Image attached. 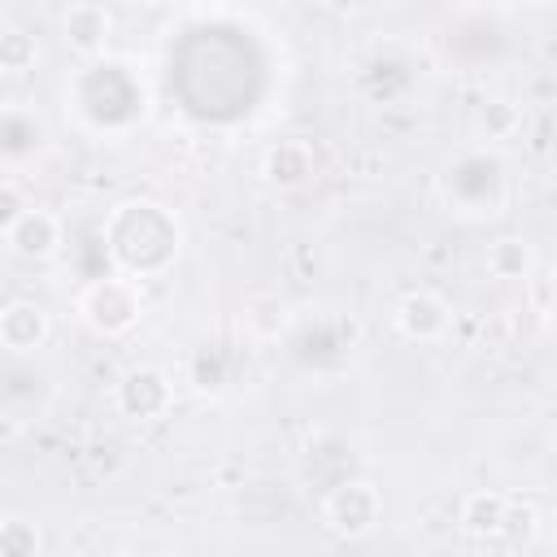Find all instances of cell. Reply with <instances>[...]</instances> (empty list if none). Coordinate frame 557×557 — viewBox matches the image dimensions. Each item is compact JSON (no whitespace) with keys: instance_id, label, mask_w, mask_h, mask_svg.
<instances>
[{"instance_id":"6da1fadb","label":"cell","mask_w":557,"mask_h":557,"mask_svg":"<svg viewBox=\"0 0 557 557\" xmlns=\"http://www.w3.org/2000/svg\"><path fill=\"white\" fill-rule=\"evenodd\" d=\"M104 235H109L113 261L122 265L117 274H126V278L161 274L178 257V244H183L178 218L157 200H122L109 213Z\"/></svg>"},{"instance_id":"7a4b0ae2","label":"cell","mask_w":557,"mask_h":557,"mask_svg":"<svg viewBox=\"0 0 557 557\" xmlns=\"http://www.w3.org/2000/svg\"><path fill=\"white\" fill-rule=\"evenodd\" d=\"M78 318L87 331L104 335V339H117L126 335L139 313H144V283L139 278H126V274H104V278H91L78 300H74Z\"/></svg>"},{"instance_id":"3957f363","label":"cell","mask_w":557,"mask_h":557,"mask_svg":"<svg viewBox=\"0 0 557 557\" xmlns=\"http://www.w3.org/2000/svg\"><path fill=\"white\" fill-rule=\"evenodd\" d=\"M322 522L339 540H366L383 522V492L374 479H339L322 496Z\"/></svg>"},{"instance_id":"277c9868","label":"cell","mask_w":557,"mask_h":557,"mask_svg":"<svg viewBox=\"0 0 557 557\" xmlns=\"http://www.w3.org/2000/svg\"><path fill=\"white\" fill-rule=\"evenodd\" d=\"M113 405L131 422H157L174 409V383L157 366H131L113 387Z\"/></svg>"},{"instance_id":"5b68a950","label":"cell","mask_w":557,"mask_h":557,"mask_svg":"<svg viewBox=\"0 0 557 557\" xmlns=\"http://www.w3.org/2000/svg\"><path fill=\"white\" fill-rule=\"evenodd\" d=\"M392 322H396V331H400L405 339H413V344H435V339L448 335L453 309H448V300H444L440 292L413 287V292H405V296L392 305Z\"/></svg>"},{"instance_id":"8992f818","label":"cell","mask_w":557,"mask_h":557,"mask_svg":"<svg viewBox=\"0 0 557 557\" xmlns=\"http://www.w3.org/2000/svg\"><path fill=\"white\" fill-rule=\"evenodd\" d=\"M52 335V318L44 305L35 300H4L0 305V348L13 357H30L48 344Z\"/></svg>"},{"instance_id":"52a82bcc","label":"cell","mask_w":557,"mask_h":557,"mask_svg":"<svg viewBox=\"0 0 557 557\" xmlns=\"http://www.w3.org/2000/svg\"><path fill=\"white\" fill-rule=\"evenodd\" d=\"M4 248L22 261H48L61 248V218L52 209H26L9 231H4Z\"/></svg>"},{"instance_id":"ba28073f","label":"cell","mask_w":557,"mask_h":557,"mask_svg":"<svg viewBox=\"0 0 557 557\" xmlns=\"http://www.w3.org/2000/svg\"><path fill=\"white\" fill-rule=\"evenodd\" d=\"M109 35H113V13H109L104 4L78 0V4H70V9H61V39H65L78 57L104 52Z\"/></svg>"},{"instance_id":"9c48e42d","label":"cell","mask_w":557,"mask_h":557,"mask_svg":"<svg viewBox=\"0 0 557 557\" xmlns=\"http://www.w3.org/2000/svg\"><path fill=\"white\" fill-rule=\"evenodd\" d=\"M261 174H265L270 187L292 191V187L309 183V174H313V148H309L305 139H278V144L265 148V157H261Z\"/></svg>"},{"instance_id":"30bf717a","label":"cell","mask_w":557,"mask_h":557,"mask_svg":"<svg viewBox=\"0 0 557 557\" xmlns=\"http://www.w3.org/2000/svg\"><path fill=\"white\" fill-rule=\"evenodd\" d=\"M505 509H509V496L496 492V487H474L461 496L457 505V527L470 535V540H496L500 527H505Z\"/></svg>"},{"instance_id":"8fae6325","label":"cell","mask_w":557,"mask_h":557,"mask_svg":"<svg viewBox=\"0 0 557 557\" xmlns=\"http://www.w3.org/2000/svg\"><path fill=\"white\" fill-rule=\"evenodd\" d=\"M540 270V252L522 235H500L487 244V274L500 283H527Z\"/></svg>"},{"instance_id":"7c38bea8","label":"cell","mask_w":557,"mask_h":557,"mask_svg":"<svg viewBox=\"0 0 557 557\" xmlns=\"http://www.w3.org/2000/svg\"><path fill=\"white\" fill-rule=\"evenodd\" d=\"M39 61V39L26 26H0V74L22 78Z\"/></svg>"},{"instance_id":"4fadbf2b","label":"cell","mask_w":557,"mask_h":557,"mask_svg":"<svg viewBox=\"0 0 557 557\" xmlns=\"http://www.w3.org/2000/svg\"><path fill=\"white\" fill-rule=\"evenodd\" d=\"M44 544L30 518H0V557H35Z\"/></svg>"},{"instance_id":"5bb4252c","label":"cell","mask_w":557,"mask_h":557,"mask_svg":"<svg viewBox=\"0 0 557 557\" xmlns=\"http://www.w3.org/2000/svg\"><path fill=\"white\" fill-rule=\"evenodd\" d=\"M474 122H479V131H483L487 139H509V135L522 126V113H518L513 100H483Z\"/></svg>"},{"instance_id":"9a60e30c","label":"cell","mask_w":557,"mask_h":557,"mask_svg":"<svg viewBox=\"0 0 557 557\" xmlns=\"http://www.w3.org/2000/svg\"><path fill=\"white\" fill-rule=\"evenodd\" d=\"M535 531H540V509L531 505V500H509V509H505V527H500V535L505 540H513V544H531L535 540Z\"/></svg>"},{"instance_id":"2e32d148","label":"cell","mask_w":557,"mask_h":557,"mask_svg":"<svg viewBox=\"0 0 557 557\" xmlns=\"http://www.w3.org/2000/svg\"><path fill=\"white\" fill-rule=\"evenodd\" d=\"M26 209H30V205H26L22 187H17L13 178H0V239H4V231H9Z\"/></svg>"},{"instance_id":"e0dca14e","label":"cell","mask_w":557,"mask_h":557,"mask_svg":"<svg viewBox=\"0 0 557 557\" xmlns=\"http://www.w3.org/2000/svg\"><path fill=\"white\" fill-rule=\"evenodd\" d=\"M13 431H17L13 422H0V435H13Z\"/></svg>"}]
</instances>
